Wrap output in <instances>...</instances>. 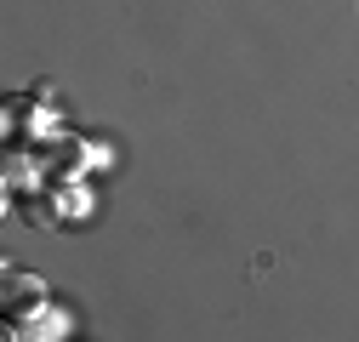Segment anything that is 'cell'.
Here are the masks:
<instances>
[{
  "label": "cell",
  "instance_id": "1",
  "mask_svg": "<svg viewBox=\"0 0 359 342\" xmlns=\"http://www.w3.org/2000/svg\"><path fill=\"white\" fill-rule=\"evenodd\" d=\"M40 296H46V280H40V274H12V268H6V314H23V303H29V314H34Z\"/></svg>",
  "mask_w": 359,
  "mask_h": 342
}]
</instances>
